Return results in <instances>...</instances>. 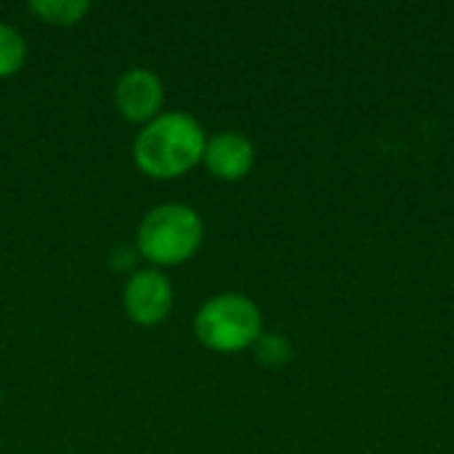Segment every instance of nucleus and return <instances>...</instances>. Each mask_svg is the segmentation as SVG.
I'll list each match as a JSON object with an SVG mask.
<instances>
[{"instance_id": "1", "label": "nucleus", "mask_w": 454, "mask_h": 454, "mask_svg": "<svg viewBox=\"0 0 454 454\" xmlns=\"http://www.w3.org/2000/svg\"><path fill=\"white\" fill-rule=\"evenodd\" d=\"M205 128L189 112H160L138 130L133 141L136 165L154 178H176L202 162Z\"/></svg>"}, {"instance_id": "2", "label": "nucleus", "mask_w": 454, "mask_h": 454, "mask_svg": "<svg viewBox=\"0 0 454 454\" xmlns=\"http://www.w3.org/2000/svg\"><path fill=\"white\" fill-rule=\"evenodd\" d=\"M205 237L202 215L186 202H162L152 207L136 231V250L157 266L189 261Z\"/></svg>"}, {"instance_id": "3", "label": "nucleus", "mask_w": 454, "mask_h": 454, "mask_svg": "<svg viewBox=\"0 0 454 454\" xmlns=\"http://www.w3.org/2000/svg\"><path fill=\"white\" fill-rule=\"evenodd\" d=\"M194 335L202 346L221 354L245 351L263 335V314L255 301L242 293H218L200 306Z\"/></svg>"}, {"instance_id": "4", "label": "nucleus", "mask_w": 454, "mask_h": 454, "mask_svg": "<svg viewBox=\"0 0 454 454\" xmlns=\"http://www.w3.org/2000/svg\"><path fill=\"white\" fill-rule=\"evenodd\" d=\"M122 306L138 325H160L173 309V285L160 269H138L128 277Z\"/></svg>"}, {"instance_id": "5", "label": "nucleus", "mask_w": 454, "mask_h": 454, "mask_svg": "<svg viewBox=\"0 0 454 454\" xmlns=\"http://www.w3.org/2000/svg\"><path fill=\"white\" fill-rule=\"evenodd\" d=\"M114 101L120 114L130 122H149L160 114V106L165 101L162 77L146 67H130L117 77Z\"/></svg>"}, {"instance_id": "6", "label": "nucleus", "mask_w": 454, "mask_h": 454, "mask_svg": "<svg viewBox=\"0 0 454 454\" xmlns=\"http://www.w3.org/2000/svg\"><path fill=\"white\" fill-rule=\"evenodd\" d=\"M202 162L221 181H239L253 170L255 144L239 130H221L207 138Z\"/></svg>"}, {"instance_id": "7", "label": "nucleus", "mask_w": 454, "mask_h": 454, "mask_svg": "<svg viewBox=\"0 0 454 454\" xmlns=\"http://www.w3.org/2000/svg\"><path fill=\"white\" fill-rule=\"evenodd\" d=\"M29 11L51 24H74L90 11V0H29Z\"/></svg>"}, {"instance_id": "8", "label": "nucleus", "mask_w": 454, "mask_h": 454, "mask_svg": "<svg viewBox=\"0 0 454 454\" xmlns=\"http://www.w3.org/2000/svg\"><path fill=\"white\" fill-rule=\"evenodd\" d=\"M24 59H27L24 35L13 24L0 21V77H8V74L19 72Z\"/></svg>"}, {"instance_id": "9", "label": "nucleus", "mask_w": 454, "mask_h": 454, "mask_svg": "<svg viewBox=\"0 0 454 454\" xmlns=\"http://www.w3.org/2000/svg\"><path fill=\"white\" fill-rule=\"evenodd\" d=\"M253 348H255V356L261 359V364H269V367H279L290 359L287 340L282 335H274V333H263Z\"/></svg>"}, {"instance_id": "10", "label": "nucleus", "mask_w": 454, "mask_h": 454, "mask_svg": "<svg viewBox=\"0 0 454 454\" xmlns=\"http://www.w3.org/2000/svg\"><path fill=\"white\" fill-rule=\"evenodd\" d=\"M133 261H136V250L133 247H128V245L114 247V253H112V266L114 269H128V266H133Z\"/></svg>"}]
</instances>
